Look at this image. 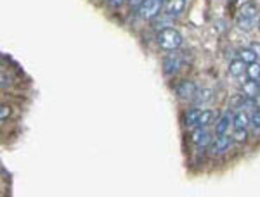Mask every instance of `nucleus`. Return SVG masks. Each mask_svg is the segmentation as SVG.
I'll list each match as a JSON object with an SVG mask.
<instances>
[{
  "label": "nucleus",
  "instance_id": "6",
  "mask_svg": "<svg viewBox=\"0 0 260 197\" xmlns=\"http://www.w3.org/2000/svg\"><path fill=\"white\" fill-rule=\"evenodd\" d=\"M231 142H233V137H229L228 133H222V135H217L215 140L210 144V152L212 154H222L229 149Z\"/></svg>",
  "mask_w": 260,
  "mask_h": 197
},
{
  "label": "nucleus",
  "instance_id": "19",
  "mask_svg": "<svg viewBox=\"0 0 260 197\" xmlns=\"http://www.w3.org/2000/svg\"><path fill=\"white\" fill-rule=\"evenodd\" d=\"M9 114H11V107H9V106H6V104H4V106L0 107V120H2V121H6L7 118H9Z\"/></svg>",
  "mask_w": 260,
  "mask_h": 197
},
{
  "label": "nucleus",
  "instance_id": "2",
  "mask_svg": "<svg viewBox=\"0 0 260 197\" xmlns=\"http://www.w3.org/2000/svg\"><path fill=\"white\" fill-rule=\"evenodd\" d=\"M156 44L158 47L167 50V52H175L182 45V35L175 28H165V30H160V33H158Z\"/></svg>",
  "mask_w": 260,
  "mask_h": 197
},
{
  "label": "nucleus",
  "instance_id": "13",
  "mask_svg": "<svg viewBox=\"0 0 260 197\" xmlns=\"http://www.w3.org/2000/svg\"><path fill=\"white\" fill-rule=\"evenodd\" d=\"M212 94L213 92L210 89H201L198 90V94H196V97L192 99V102L196 104V106H205V104H208L212 100Z\"/></svg>",
  "mask_w": 260,
  "mask_h": 197
},
{
  "label": "nucleus",
  "instance_id": "11",
  "mask_svg": "<svg viewBox=\"0 0 260 197\" xmlns=\"http://www.w3.org/2000/svg\"><path fill=\"white\" fill-rule=\"evenodd\" d=\"M246 68H248V66H246V62L243 59H234V61H231V64H229V74L234 78H240L246 73Z\"/></svg>",
  "mask_w": 260,
  "mask_h": 197
},
{
  "label": "nucleus",
  "instance_id": "14",
  "mask_svg": "<svg viewBox=\"0 0 260 197\" xmlns=\"http://www.w3.org/2000/svg\"><path fill=\"white\" fill-rule=\"evenodd\" d=\"M258 54L255 52L253 49H241L240 50V59H243L246 64H251V62H257L258 61Z\"/></svg>",
  "mask_w": 260,
  "mask_h": 197
},
{
  "label": "nucleus",
  "instance_id": "12",
  "mask_svg": "<svg viewBox=\"0 0 260 197\" xmlns=\"http://www.w3.org/2000/svg\"><path fill=\"white\" fill-rule=\"evenodd\" d=\"M250 125V116L245 111H238L233 116V128H246Z\"/></svg>",
  "mask_w": 260,
  "mask_h": 197
},
{
  "label": "nucleus",
  "instance_id": "5",
  "mask_svg": "<svg viewBox=\"0 0 260 197\" xmlns=\"http://www.w3.org/2000/svg\"><path fill=\"white\" fill-rule=\"evenodd\" d=\"M182 68V57L179 54H170L163 59V73L165 74H175Z\"/></svg>",
  "mask_w": 260,
  "mask_h": 197
},
{
  "label": "nucleus",
  "instance_id": "21",
  "mask_svg": "<svg viewBox=\"0 0 260 197\" xmlns=\"http://www.w3.org/2000/svg\"><path fill=\"white\" fill-rule=\"evenodd\" d=\"M127 2H128V6H130V7H139L141 4L144 2V0H127Z\"/></svg>",
  "mask_w": 260,
  "mask_h": 197
},
{
  "label": "nucleus",
  "instance_id": "4",
  "mask_svg": "<svg viewBox=\"0 0 260 197\" xmlns=\"http://www.w3.org/2000/svg\"><path fill=\"white\" fill-rule=\"evenodd\" d=\"M198 87H196L194 82H189V80H184V82H180L177 87H175V92H177V95L180 99L184 100H192L196 97V94H198Z\"/></svg>",
  "mask_w": 260,
  "mask_h": 197
},
{
  "label": "nucleus",
  "instance_id": "22",
  "mask_svg": "<svg viewBox=\"0 0 260 197\" xmlns=\"http://www.w3.org/2000/svg\"><path fill=\"white\" fill-rule=\"evenodd\" d=\"M257 26H258V30H260V19H258V23H257Z\"/></svg>",
  "mask_w": 260,
  "mask_h": 197
},
{
  "label": "nucleus",
  "instance_id": "9",
  "mask_svg": "<svg viewBox=\"0 0 260 197\" xmlns=\"http://www.w3.org/2000/svg\"><path fill=\"white\" fill-rule=\"evenodd\" d=\"M243 95L250 99H258L260 95V83L255 80H248V82L243 83Z\"/></svg>",
  "mask_w": 260,
  "mask_h": 197
},
{
  "label": "nucleus",
  "instance_id": "8",
  "mask_svg": "<svg viewBox=\"0 0 260 197\" xmlns=\"http://www.w3.org/2000/svg\"><path fill=\"white\" fill-rule=\"evenodd\" d=\"M229 127H233V114L228 111V112H224V114H220L219 120L215 121V133H217V135L228 133Z\"/></svg>",
  "mask_w": 260,
  "mask_h": 197
},
{
  "label": "nucleus",
  "instance_id": "7",
  "mask_svg": "<svg viewBox=\"0 0 260 197\" xmlns=\"http://www.w3.org/2000/svg\"><path fill=\"white\" fill-rule=\"evenodd\" d=\"M184 7H186V0H165V11L172 18H179L184 12Z\"/></svg>",
  "mask_w": 260,
  "mask_h": 197
},
{
  "label": "nucleus",
  "instance_id": "3",
  "mask_svg": "<svg viewBox=\"0 0 260 197\" xmlns=\"http://www.w3.org/2000/svg\"><path fill=\"white\" fill-rule=\"evenodd\" d=\"M165 7V0H144L139 7H137V16L141 19L151 21L161 14V9Z\"/></svg>",
  "mask_w": 260,
  "mask_h": 197
},
{
  "label": "nucleus",
  "instance_id": "20",
  "mask_svg": "<svg viewBox=\"0 0 260 197\" xmlns=\"http://www.w3.org/2000/svg\"><path fill=\"white\" fill-rule=\"evenodd\" d=\"M108 2V6L113 7V9H116V7H120L121 4H123V0H106Z\"/></svg>",
  "mask_w": 260,
  "mask_h": 197
},
{
  "label": "nucleus",
  "instance_id": "18",
  "mask_svg": "<svg viewBox=\"0 0 260 197\" xmlns=\"http://www.w3.org/2000/svg\"><path fill=\"white\" fill-rule=\"evenodd\" d=\"M250 123L253 125L255 130H260V107H255L250 116Z\"/></svg>",
  "mask_w": 260,
  "mask_h": 197
},
{
  "label": "nucleus",
  "instance_id": "10",
  "mask_svg": "<svg viewBox=\"0 0 260 197\" xmlns=\"http://www.w3.org/2000/svg\"><path fill=\"white\" fill-rule=\"evenodd\" d=\"M200 114H201V109H198V107H191V109H187L186 114H184V125H186L187 128L198 127Z\"/></svg>",
  "mask_w": 260,
  "mask_h": 197
},
{
  "label": "nucleus",
  "instance_id": "17",
  "mask_svg": "<svg viewBox=\"0 0 260 197\" xmlns=\"http://www.w3.org/2000/svg\"><path fill=\"white\" fill-rule=\"evenodd\" d=\"M246 138H248V132H246V128H234V133H233L234 142H245Z\"/></svg>",
  "mask_w": 260,
  "mask_h": 197
},
{
  "label": "nucleus",
  "instance_id": "1",
  "mask_svg": "<svg viewBox=\"0 0 260 197\" xmlns=\"http://www.w3.org/2000/svg\"><path fill=\"white\" fill-rule=\"evenodd\" d=\"M258 23V9L255 4L246 2L241 6L240 12L236 14V26L243 31L253 30V26Z\"/></svg>",
  "mask_w": 260,
  "mask_h": 197
},
{
  "label": "nucleus",
  "instance_id": "16",
  "mask_svg": "<svg viewBox=\"0 0 260 197\" xmlns=\"http://www.w3.org/2000/svg\"><path fill=\"white\" fill-rule=\"evenodd\" d=\"M246 74H248L250 80H255V82H260V62H251L246 68Z\"/></svg>",
  "mask_w": 260,
  "mask_h": 197
},
{
  "label": "nucleus",
  "instance_id": "15",
  "mask_svg": "<svg viewBox=\"0 0 260 197\" xmlns=\"http://www.w3.org/2000/svg\"><path fill=\"white\" fill-rule=\"evenodd\" d=\"M213 116H215V112H213L212 109H203V111H201V114H200V120H198V127L207 128L208 125H212Z\"/></svg>",
  "mask_w": 260,
  "mask_h": 197
}]
</instances>
